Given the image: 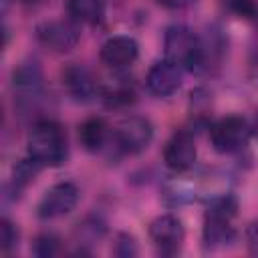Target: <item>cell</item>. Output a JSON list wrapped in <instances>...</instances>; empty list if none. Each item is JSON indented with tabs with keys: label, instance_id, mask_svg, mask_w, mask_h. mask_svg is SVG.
<instances>
[{
	"label": "cell",
	"instance_id": "5bb4252c",
	"mask_svg": "<svg viewBox=\"0 0 258 258\" xmlns=\"http://www.w3.org/2000/svg\"><path fill=\"white\" fill-rule=\"evenodd\" d=\"M12 87L20 101H34L40 95L42 89V75L36 62H24L20 64L12 75Z\"/></svg>",
	"mask_w": 258,
	"mask_h": 258
},
{
	"label": "cell",
	"instance_id": "30bf717a",
	"mask_svg": "<svg viewBox=\"0 0 258 258\" xmlns=\"http://www.w3.org/2000/svg\"><path fill=\"white\" fill-rule=\"evenodd\" d=\"M99 56L109 71H127L139 56V44L133 36L117 34L103 42Z\"/></svg>",
	"mask_w": 258,
	"mask_h": 258
},
{
	"label": "cell",
	"instance_id": "6da1fadb",
	"mask_svg": "<svg viewBox=\"0 0 258 258\" xmlns=\"http://www.w3.org/2000/svg\"><path fill=\"white\" fill-rule=\"evenodd\" d=\"M238 214V200L224 191L208 200L204 212L202 242L206 250H218L236 240L234 218Z\"/></svg>",
	"mask_w": 258,
	"mask_h": 258
},
{
	"label": "cell",
	"instance_id": "ffe728a7",
	"mask_svg": "<svg viewBox=\"0 0 258 258\" xmlns=\"http://www.w3.org/2000/svg\"><path fill=\"white\" fill-rule=\"evenodd\" d=\"M77 232L81 236V242H79L81 246L83 244H91V242H97L105 234V224L99 218H87L83 224H79Z\"/></svg>",
	"mask_w": 258,
	"mask_h": 258
},
{
	"label": "cell",
	"instance_id": "e0dca14e",
	"mask_svg": "<svg viewBox=\"0 0 258 258\" xmlns=\"http://www.w3.org/2000/svg\"><path fill=\"white\" fill-rule=\"evenodd\" d=\"M40 169L42 167L36 161H32L30 157L20 159L14 165V171H12V189H14V194H20L28 183H32Z\"/></svg>",
	"mask_w": 258,
	"mask_h": 258
},
{
	"label": "cell",
	"instance_id": "3957f363",
	"mask_svg": "<svg viewBox=\"0 0 258 258\" xmlns=\"http://www.w3.org/2000/svg\"><path fill=\"white\" fill-rule=\"evenodd\" d=\"M165 58L175 62L181 71L198 73L204 69L202 38L185 24H171L163 34Z\"/></svg>",
	"mask_w": 258,
	"mask_h": 258
},
{
	"label": "cell",
	"instance_id": "cb8c5ba5",
	"mask_svg": "<svg viewBox=\"0 0 258 258\" xmlns=\"http://www.w3.org/2000/svg\"><path fill=\"white\" fill-rule=\"evenodd\" d=\"M161 6L169 8V10H181V8H187L191 6L196 0H157Z\"/></svg>",
	"mask_w": 258,
	"mask_h": 258
},
{
	"label": "cell",
	"instance_id": "8fae6325",
	"mask_svg": "<svg viewBox=\"0 0 258 258\" xmlns=\"http://www.w3.org/2000/svg\"><path fill=\"white\" fill-rule=\"evenodd\" d=\"M181 75L183 71L175 62L167 58L157 60L147 71V77H145L147 91L155 97H169L181 87Z\"/></svg>",
	"mask_w": 258,
	"mask_h": 258
},
{
	"label": "cell",
	"instance_id": "8992f818",
	"mask_svg": "<svg viewBox=\"0 0 258 258\" xmlns=\"http://www.w3.org/2000/svg\"><path fill=\"white\" fill-rule=\"evenodd\" d=\"M36 36L42 46H46L52 52H71L79 40H81V24L75 22L73 18H62V20H48L42 22L36 28Z\"/></svg>",
	"mask_w": 258,
	"mask_h": 258
},
{
	"label": "cell",
	"instance_id": "ba28073f",
	"mask_svg": "<svg viewBox=\"0 0 258 258\" xmlns=\"http://www.w3.org/2000/svg\"><path fill=\"white\" fill-rule=\"evenodd\" d=\"M149 240L159 254L173 256L181 250V244L185 240V228L177 216L161 214L149 224Z\"/></svg>",
	"mask_w": 258,
	"mask_h": 258
},
{
	"label": "cell",
	"instance_id": "d6986e66",
	"mask_svg": "<svg viewBox=\"0 0 258 258\" xmlns=\"http://www.w3.org/2000/svg\"><path fill=\"white\" fill-rule=\"evenodd\" d=\"M18 240H20V232H18L16 224L8 218H2V222H0V250L4 254H10L18 246Z\"/></svg>",
	"mask_w": 258,
	"mask_h": 258
},
{
	"label": "cell",
	"instance_id": "4fadbf2b",
	"mask_svg": "<svg viewBox=\"0 0 258 258\" xmlns=\"http://www.w3.org/2000/svg\"><path fill=\"white\" fill-rule=\"evenodd\" d=\"M62 87L75 101H91L99 93V81L81 64H69L62 71Z\"/></svg>",
	"mask_w": 258,
	"mask_h": 258
},
{
	"label": "cell",
	"instance_id": "484cf974",
	"mask_svg": "<svg viewBox=\"0 0 258 258\" xmlns=\"http://www.w3.org/2000/svg\"><path fill=\"white\" fill-rule=\"evenodd\" d=\"M18 2H20V4H36L38 0H18Z\"/></svg>",
	"mask_w": 258,
	"mask_h": 258
},
{
	"label": "cell",
	"instance_id": "7402d4cb",
	"mask_svg": "<svg viewBox=\"0 0 258 258\" xmlns=\"http://www.w3.org/2000/svg\"><path fill=\"white\" fill-rule=\"evenodd\" d=\"M111 252H113L115 256H121V258H131V256H135L139 250H137V242H135V238H133L131 234L119 232V234L115 236V242H113Z\"/></svg>",
	"mask_w": 258,
	"mask_h": 258
},
{
	"label": "cell",
	"instance_id": "5b68a950",
	"mask_svg": "<svg viewBox=\"0 0 258 258\" xmlns=\"http://www.w3.org/2000/svg\"><path fill=\"white\" fill-rule=\"evenodd\" d=\"M153 139V125L149 119L131 115L117 123L113 129V145L125 155H139L149 147Z\"/></svg>",
	"mask_w": 258,
	"mask_h": 258
},
{
	"label": "cell",
	"instance_id": "277c9868",
	"mask_svg": "<svg viewBox=\"0 0 258 258\" xmlns=\"http://www.w3.org/2000/svg\"><path fill=\"white\" fill-rule=\"evenodd\" d=\"M252 137L250 123L240 115H226L210 125V143L222 155L240 153Z\"/></svg>",
	"mask_w": 258,
	"mask_h": 258
},
{
	"label": "cell",
	"instance_id": "44dd1931",
	"mask_svg": "<svg viewBox=\"0 0 258 258\" xmlns=\"http://www.w3.org/2000/svg\"><path fill=\"white\" fill-rule=\"evenodd\" d=\"M222 4L240 18H258V0H222Z\"/></svg>",
	"mask_w": 258,
	"mask_h": 258
},
{
	"label": "cell",
	"instance_id": "d4e9b609",
	"mask_svg": "<svg viewBox=\"0 0 258 258\" xmlns=\"http://www.w3.org/2000/svg\"><path fill=\"white\" fill-rule=\"evenodd\" d=\"M250 129H252V137L258 139V115H256V119L250 123Z\"/></svg>",
	"mask_w": 258,
	"mask_h": 258
},
{
	"label": "cell",
	"instance_id": "9c48e42d",
	"mask_svg": "<svg viewBox=\"0 0 258 258\" xmlns=\"http://www.w3.org/2000/svg\"><path fill=\"white\" fill-rule=\"evenodd\" d=\"M198 157V147H196V137L191 131L187 129H179L175 131L165 147H163V161L165 165L175 171V173H185L194 167Z\"/></svg>",
	"mask_w": 258,
	"mask_h": 258
},
{
	"label": "cell",
	"instance_id": "52a82bcc",
	"mask_svg": "<svg viewBox=\"0 0 258 258\" xmlns=\"http://www.w3.org/2000/svg\"><path fill=\"white\" fill-rule=\"evenodd\" d=\"M79 187L73 181H58L50 185L36 206V214L40 220H54L67 216L79 204Z\"/></svg>",
	"mask_w": 258,
	"mask_h": 258
},
{
	"label": "cell",
	"instance_id": "ac0fdd59",
	"mask_svg": "<svg viewBox=\"0 0 258 258\" xmlns=\"http://www.w3.org/2000/svg\"><path fill=\"white\" fill-rule=\"evenodd\" d=\"M62 250V244H60V238L56 234H50V232H44L40 236H36L34 244H32V252L40 258H52V256H58Z\"/></svg>",
	"mask_w": 258,
	"mask_h": 258
},
{
	"label": "cell",
	"instance_id": "7a4b0ae2",
	"mask_svg": "<svg viewBox=\"0 0 258 258\" xmlns=\"http://www.w3.org/2000/svg\"><path fill=\"white\" fill-rule=\"evenodd\" d=\"M26 151L40 167H58L64 163L69 145L62 125L54 119H40L32 125L26 137Z\"/></svg>",
	"mask_w": 258,
	"mask_h": 258
},
{
	"label": "cell",
	"instance_id": "7c38bea8",
	"mask_svg": "<svg viewBox=\"0 0 258 258\" xmlns=\"http://www.w3.org/2000/svg\"><path fill=\"white\" fill-rule=\"evenodd\" d=\"M97 97L107 107H127L135 101V85L131 79L125 77V71H113V77L99 81V93Z\"/></svg>",
	"mask_w": 258,
	"mask_h": 258
},
{
	"label": "cell",
	"instance_id": "603a6c76",
	"mask_svg": "<svg viewBox=\"0 0 258 258\" xmlns=\"http://www.w3.org/2000/svg\"><path fill=\"white\" fill-rule=\"evenodd\" d=\"M244 244H246L250 254L258 256V220H254V222H250L246 226V230H244Z\"/></svg>",
	"mask_w": 258,
	"mask_h": 258
},
{
	"label": "cell",
	"instance_id": "2e32d148",
	"mask_svg": "<svg viewBox=\"0 0 258 258\" xmlns=\"http://www.w3.org/2000/svg\"><path fill=\"white\" fill-rule=\"evenodd\" d=\"M67 12L75 22L95 26L105 18V0H67Z\"/></svg>",
	"mask_w": 258,
	"mask_h": 258
},
{
	"label": "cell",
	"instance_id": "9a60e30c",
	"mask_svg": "<svg viewBox=\"0 0 258 258\" xmlns=\"http://www.w3.org/2000/svg\"><path fill=\"white\" fill-rule=\"evenodd\" d=\"M111 137H113V131L109 129L103 117H89L79 125V143L89 153L103 151L105 145L111 141Z\"/></svg>",
	"mask_w": 258,
	"mask_h": 258
}]
</instances>
